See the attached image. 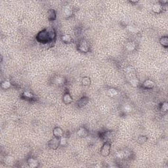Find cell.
I'll use <instances>...</instances> for the list:
<instances>
[{
  "instance_id": "obj_1",
  "label": "cell",
  "mask_w": 168,
  "mask_h": 168,
  "mask_svg": "<svg viewBox=\"0 0 168 168\" xmlns=\"http://www.w3.org/2000/svg\"><path fill=\"white\" fill-rule=\"evenodd\" d=\"M37 40L41 43H47L50 41L47 29L43 30L38 33V34L37 35Z\"/></svg>"
},
{
  "instance_id": "obj_2",
  "label": "cell",
  "mask_w": 168,
  "mask_h": 168,
  "mask_svg": "<svg viewBox=\"0 0 168 168\" xmlns=\"http://www.w3.org/2000/svg\"><path fill=\"white\" fill-rule=\"evenodd\" d=\"M110 144L109 142H105L103 145L102 149L100 150V154L103 156H108L110 154Z\"/></svg>"
},
{
  "instance_id": "obj_3",
  "label": "cell",
  "mask_w": 168,
  "mask_h": 168,
  "mask_svg": "<svg viewBox=\"0 0 168 168\" xmlns=\"http://www.w3.org/2000/svg\"><path fill=\"white\" fill-rule=\"evenodd\" d=\"M59 145H60V140H59V138H57V137L50 140L47 144L49 147L53 150H56L59 147Z\"/></svg>"
},
{
  "instance_id": "obj_4",
  "label": "cell",
  "mask_w": 168,
  "mask_h": 168,
  "mask_svg": "<svg viewBox=\"0 0 168 168\" xmlns=\"http://www.w3.org/2000/svg\"><path fill=\"white\" fill-rule=\"evenodd\" d=\"M78 49H79V51L83 52V53H87L89 51V48L87 42L86 40H82L80 41L79 45H78Z\"/></svg>"
},
{
  "instance_id": "obj_5",
  "label": "cell",
  "mask_w": 168,
  "mask_h": 168,
  "mask_svg": "<svg viewBox=\"0 0 168 168\" xmlns=\"http://www.w3.org/2000/svg\"><path fill=\"white\" fill-rule=\"evenodd\" d=\"M155 86V83L152 80H147L144 82L142 83V86L146 89H152Z\"/></svg>"
},
{
  "instance_id": "obj_6",
  "label": "cell",
  "mask_w": 168,
  "mask_h": 168,
  "mask_svg": "<svg viewBox=\"0 0 168 168\" xmlns=\"http://www.w3.org/2000/svg\"><path fill=\"white\" fill-rule=\"evenodd\" d=\"M53 135L55 137L57 138H61L63 136V129L60 127H55L53 129Z\"/></svg>"
},
{
  "instance_id": "obj_7",
  "label": "cell",
  "mask_w": 168,
  "mask_h": 168,
  "mask_svg": "<svg viewBox=\"0 0 168 168\" xmlns=\"http://www.w3.org/2000/svg\"><path fill=\"white\" fill-rule=\"evenodd\" d=\"M28 163L29 166L32 168H36L38 166V162L37 161V159H34L33 158H30L28 159Z\"/></svg>"
},
{
  "instance_id": "obj_8",
  "label": "cell",
  "mask_w": 168,
  "mask_h": 168,
  "mask_svg": "<svg viewBox=\"0 0 168 168\" xmlns=\"http://www.w3.org/2000/svg\"><path fill=\"white\" fill-rule=\"evenodd\" d=\"M77 135L80 137H86L88 135V131L84 127H81V128L77 131Z\"/></svg>"
},
{
  "instance_id": "obj_9",
  "label": "cell",
  "mask_w": 168,
  "mask_h": 168,
  "mask_svg": "<svg viewBox=\"0 0 168 168\" xmlns=\"http://www.w3.org/2000/svg\"><path fill=\"white\" fill-rule=\"evenodd\" d=\"M89 103L88 97H84L82 98L81 99L78 101V106L79 107H83Z\"/></svg>"
},
{
  "instance_id": "obj_10",
  "label": "cell",
  "mask_w": 168,
  "mask_h": 168,
  "mask_svg": "<svg viewBox=\"0 0 168 168\" xmlns=\"http://www.w3.org/2000/svg\"><path fill=\"white\" fill-rule=\"evenodd\" d=\"M47 31L48 32L49 40L51 41V40H54V37H55V36H56L54 29L53 28H48L47 29Z\"/></svg>"
},
{
  "instance_id": "obj_11",
  "label": "cell",
  "mask_w": 168,
  "mask_h": 168,
  "mask_svg": "<svg viewBox=\"0 0 168 168\" xmlns=\"http://www.w3.org/2000/svg\"><path fill=\"white\" fill-rule=\"evenodd\" d=\"M162 10V6L159 3H155L152 6V11L156 13H159Z\"/></svg>"
},
{
  "instance_id": "obj_12",
  "label": "cell",
  "mask_w": 168,
  "mask_h": 168,
  "mask_svg": "<svg viewBox=\"0 0 168 168\" xmlns=\"http://www.w3.org/2000/svg\"><path fill=\"white\" fill-rule=\"evenodd\" d=\"M63 102L65 104H70L72 102V98L69 93H66L63 97Z\"/></svg>"
},
{
  "instance_id": "obj_13",
  "label": "cell",
  "mask_w": 168,
  "mask_h": 168,
  "mask_svg": "<svg viewBox=\"0 0 168 168\" xmlns=\"http://www.w3.org/2000/svg\"><path fill=\"white\" fill-rule=\"evenodd\" d=\"M47 18L49 20H55L56 18V12L54 9H50L47 12Z\"/></svg>"
},
{
  "instance_id": "obj_14",
  "label": "cell",
  "mask_w": 168,
  "mask_h": 168,
  "mask_svg": "<svg viewBox=\"0 0 168 168\" xmlns=\"http://www.w3.org/2000/svg\"><path fill=\"white\" fill-rule=\"evenodd\" d=\"M160 44L165 47H168V38L167 36H163V37H161L160 40H159Z\"/></svg>"
},
{
  "instance_id": "obj_15",
  "label": "cell",
  "mask_w": 168,
  "mask_h": 168,
  "mask_svg": "<svg viewBox=\"0 0 168 168\" xmlns=\"http://www.w3.org/2000/svg\"><path fill=\"white\" fill-rule=\"evenodd\" d=\"M64 13L67 17L71 16L72 14V11L71 8L69 6H66L64 9Z\"/></svg>"
},
{
  "instance_id": "obj_16",
  "label": "cell",
  "mask_w": 168,
  "mask_h": 168,
  "mask_svg": "<svg viewBox=\"0 0 168 168\" xmlns=\"http://www.w3.org/2000/svg\"><path fill=\"white\" fill-rule=\"evenodd\" d=\"M82 84L84 86H89L91 85V79L89 77H83L82 81Z\"/></svg>"
},
{
  "instance_id": "obj_17",
  "label": "cell",
  "mask_w": 168,
  "mask_h": 168,
  "mask_svg": "<svg viewBox=\"0 0 168 168\" xmlns=\"http://www.w3.org/2000/svg\"><path fill=\"white\" fill-rule=\"evenodd\" d=\"M135 47H136V46H135V44L133 42H129L126 45V48L129 51H133L134 49H135Z\"/></svg>"
},
{
  "instance_id": "obj_18",
  "label": "cell",
  "mask_w": 168,
  "mask_h": 168,
  "mask_svg": "<svg viewBox=\"0 0 168 168\" xmlns=\"http://www.w3.org/2000/svg\"><path fill=\"white\" fill-rule=\"evenodd\" d=\"M62 40H63V41L66 42V43H70L72 41V39L70 36L66 34L62 36Z\"/></svg>"
},
{
  "instance_id": "obj_19",
  "label": "cell",
  "mask_w": 168,
  "mask_h": 168,
  "mask_svg": "<svg viewBox=\"0 0 168 168\" xmlns=\"http://www.w3.org/2000/svg\"><path fill=\"white\" fill-rule=\"evenodd\" d=\"M54 82L55 84L57 85H60V84H63V83L64 82V77H60V76H58L55 79H54Z\"/></svg>"
},
{
  "instance_id": "obj_20",
  "label": "cell",
  "mask_w": 168,
  "mask_h": 168,
  "mask_svg": "<svg viewBox=\"0 0 168 168\" xmlns=\"http://www.w3.org/2000/svg\"><path fill=\"white\" fill-rule=\"evenodd\" d=\"M130 83L133 87H138L139 85V81L137 80V78H133V79H131L130 80Z\"/></svg>"
},
{
  "instance_id": "obj_21",
  "label": "cell",
  "mask_w": 168,
  "mask_h": 168,
  "mask_svg": "<svg viewBox=\"0 0 168 168\" xmlns=\"http://www.w3.org/2000/svg\"><path fill=\"white\" fill-rule=\"evenodd\" d=\"M108 95L110 97H114L118 95V91L115 89H109L108 91Z\"/></svg>"
},
{
  "instance_id": "obj_22",
  "label": "cell",
  "mask_w": 168,
  "mask_h": 168,
  "mask_svg": "<svg viewBox=\"0 0 168 168\" xmlns=\"http://www.w3.org/2000/svg\"><path fill=\"white\" fill-rule=\"evenodd\" d=\"M10 87H11V83L9 81H4L1 83V87L4 89H7L10 88Z\"/></svg>"
},
{
  "instance_id": "obj_23",
  "label": "cell",
  "mask_w": 168,
  "mask_h": 168,
  "mask_svg": "<svg viewBox=\"0 0 168 168\" xmlns=\"http://www.w3.org/2000/svg\"><path fill=\"white\" fill-rule=\"evenodd\" d=\"M147 140H148V138L146 136H140L138 140H137V142L140 143V144H143V143L146 142Z\"/></svg>"
},
{
  "instance_id": "obj_24",
  "label": "cell",
  "mask_w": 168,
  "mask_h": 168,
  "mask_svg": "<svg viewBox=\"0 0 168 168\" xmlns=\"http://www.w3.org/2000/svg\"><path fill=\"white\" fill-rule=\"evenodd\" d=\"M126 156V153L122 151H120V152H118L116 153V156L117 158H120V159H123L124 157Z\"/></svg>"
},
{
  "instance_id": "obj_25",
  "label": "cell",
  "mask_w": 168,
  "mask_h": 168,
  "mask_svg": "<svg viewBox=\"0 0 168 168\" xmlns=\"http://www.w3.org/2000/svg\"><path fill=\"white\" fill-rule=\"evenodd\" d=\"M5 161H6V163H8V164H10V165H11V164H13L14 161V158L9 156H7V158H6Z\"/></svg>"
},
{
  "instance_id": "obj_26",
  "label": "cell",
  "mask_w": 168,
  "mask_h": 168,
  "mask_svg": "<svg viewBox=\"0 0 168 168\" xmlns=\"http://www.w3.org/2000/svg\"><path fill=\"white\" fill-rule=\"evenodd\" d=\"M168 110V103H163L161 106V110L162 112H167Z\"/></svg>"
},
{
  "instance_id": "obj_27",
  "label": "cell",
  "mask_w": 168,
  "mask_h": 168,
  "mask_svg": "<svg viewBox=\"0 0 168 168\" xmlns=\"http://www.w3.org/2000/svg\"><path fill=\"white\" fill-rule=\"evenodd\" d=\"M67 144V139L65 137H62L60 139V145L62 146H65Z\"/></svg>"
},
{
  "instance_id": "obj_28",
  "label": "cell",
  "mask_w": 168,
  "mask_h": 168,
  "mask_svg": "<svg viewBox=\"0 0 168 168\" xmlns=\"http://www.w3.org/2000/svg\"><path fill=\"white\" fill-rule=\"evenodd\" d=\"M123 110L125 112H129L132 110V108L130 105L129 104H127V105H125L123 106Z\"/></svg>"
},
{
  "instance_id": "obj_29",
  "label": "cell",
  "mask_w": 168,
  "mask_h": 168,
  "mask_svg": "<svg viewBox=\"0 0 168 168\" xmlns=\"http://www.w3.org/2000/svg\"><path fill=\"white\" fill-rule=\"evenodd\" d=\"M128 30L131 32H134V33H136L138 31V29L137 28H136L135 26H129L128 27Z\"/></svg>"
},
{
  "instance_id": "obj_30",
  "label": "cell",
  "mask_w": 168,
  "mask_h": 168,
  "mask_svg": "<svg viewBox=\"0 0 168 168\" xmlns=\"http://www.w3.org/2000/svg\"><path fill=\"white\" fill-rule=\"evenodd\" d=\"M23 95L25 97H26V98H29V99H31V98L33 97V95L30 93V92H28V91H25L23 93Z\"/></svg>"
}]
</instances>
